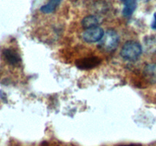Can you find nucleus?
I'll list each match as a JSON object with an SVG mask.
<instances>
[{"label":"nucleus","instance_id":"f257e3e1","mask_svg":"<svg viewBox=\"0 0 156 146\" xmlns=\"http://www.w3.org/2000/svg\"><path fill=\"white\" fill-rule=\"evenodd\" d=\"M143 53V47L136 41L129 40L125 43L120 50V56L124 60L134 62L137 60Z\"/></svg>","mask_w":156,"mask_h":146},{"label":"nucleus","instance_id":"f03ea898","mask_svg":"<svg viewBox=\"0 0 156 146\" xmlns=\"http://www.w3.org/2000/svg\"><path fill=\"white\" fill-rule=\"evenodd\" d=\"M120 42L118 33L112 29H109L104 33L103 36L99 41L98 47L101 50L110 53L117 49Z\"/></svg>","mask_w":156,"mask_h":146},{"label":"nucleus","instance_id":"7ed1b4c3","mask_svg":"<svg viewBox=\"0 0 156 146\" xmlns=\"http://www.w3.org/2000/svg\"><path fill=\"white\" fill-rule=\"evenodd\" d=\"M104 33L105 31L103 29L97 26V27L85 29V31L82 33V37L86 43H93L99 42L103 36Z\"/></svg>","mask_w":156,"mask_h":146},{"label":"nucleus","instance_id":"20e7f679","mask_svg":"<svg viewBox=\"0 0 156 146\" xmlns=\"http://www.w3.org/2000/svg\"><path fill=\"white\" fill-rule=\"evenodd\" d=\"M101 59L98 57H88L79 59L76 62V66L80 69H90L95 68L101 63Z\"/></svg>","mask_w":156,"mask_h":146},{"label":"nucleus","instance_id":"39448f33","mask_svg":"<svg viewBox=\"0 0 156 146\" xmlns=\"http://www.w3.org/2000/svg\"><path fill=\"white\" fill-rule=\"evenodd\" d=\"M3 56L9 64L12 65H17L21 62V57L19 54L12 49H5L3 51Z\"/></svg>","mask_w":156,"mask_h":146},{"label":"nucleus","instance_id":"423d86ee","mask_svg":"<svg viewBox=\"0 0 156 146\" xmlns=\"http://www.w3.org/2000/svg\"><path fill=\"white\" fill-rule=\"evenodd\" d=\"M143 73L148 82L152 84H156V63L146 65L144 68Z\"/></svg>","mask_w":156,"mask_h":146},{"label":"nucleus","instance_id":"0eeeda50","mask_svg":"<svg viewBox=\"0 0 156 146\" xmlns=\"http://www.w3.org/2000/svg\"><path fill=\"white\" fill-rule=\"evenodd\" d=\"M99 19L94 15H88L84 18L82 21V25L84 28L88 29L91 27H97L99 25Z\"/></svg>","mask_w":156,"mask_h":146},{"label":"nucleus","instance_id":"6e6552de","mask_svg":"<svg viewBox=\"0 0 156 146\" xmlns=\"http://www.w3.org/2000/svg\"><path fill=\"white\" fill-rule=\"evenodd\" d=\"M62 0H49L48 3L41 6V12L44 14H50L56 10Z\"/></svg>","mask_w":156,"mask_h":146},{"label":"nucleus","instance_id":"1a4fd4ad","mask_svg":"<svg viewBox=\"0 0 156 146\" xmlns=\"http://www.w3.org/2000/svg\"><path fill=\"white\" fill-rule=\"evenodd\" d=\"M144 45L146 51H156V36H147V37L144 40Z\"/></svg>","mask_w":156,"mask_h":146},{"label":"nucleus","instance_id":"9d476101","mask_svg":"<svg viewBox=\"0 0 156 146\" xmlns=\"http://www.w3.org/2000/svg\"><path fill=\"white\" fill-rule=\"evenodd\" d=\"M136 0L129 3V4L124 5V8L123 9V15L124 17H130L135 12L136 9Z\"/></svg>","mask_w":156,"mask_h":146},{"label":"nucleus","instance_id":"9b49d317","mask_svg":"<svg viewBox=\"0 0 156 146\" xmlns=\"http://www.w3.org/2000/svg\"><path fill=\"white\" fill-rule=\"evenodd\" d=\"M151 27H152V29L156 30V12L154 14L153 16V21H152V24H151Z\"/></svg>","mask_w":156,"mask_h":146},{"label":"nucleus","instance_id":"f8f14e48","mask_svg":"<svg viewBox=\"0 0 156 146\" xmlns=\"http://www.w3.org/2000/svg\"><path fill=\"white\" fill-rule=\"evenodd\" d=\"M120 1H121L123 4L126 5V4H128V3L134 1V0H120Z\"/></svg>","mask_w":156,"mask_h":146},{"label":"nucleus","instance_id":"ddd939ff","mask_svg":"<svg viewBox=\"0 0 156 146\" xmlns=\"http://www.w3.org/2000/svg\"><path fill=\"white\" fill-rule=\"evenodd\" d=\"M120 146H141L140 144H127V145H120Z\"/></svg>","mask_w":156,"mask_h":146},{"label":"nucleus","instance_id":"4468645a","mask_svg":"<svg viewBox=\"0 0 156 146\" xmlns=\"http://www.w3.org/2000/svg\"><path fill=\"white\" fill-rule=\"evenodd\" d=\"M143 1H144V2H149V1H150V0H143Z\"/></svg>","mask_w":156,"mask_h":146}]
</instances>
